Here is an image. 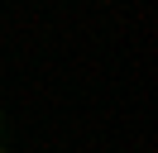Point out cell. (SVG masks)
Instances as JSON below:
<instances>
[{
  "mask_svg": "<svg viewBox=\"0 0 158 153\" xmlns=\"http://www.w3.org/2000/svg\"><path fill=\"white\" fill-rule=\"evenodd\" d=\"M0 134H5V105H0Z\"/></svg>",
  "mask_w": 158,
  "mask_h": 153,
  "instance_id": "1",
  "label": "cell"
},
{
  "mask_svg": "<svg viewBox=\"0 0 158 153\" xmlns=\"http://www.w3.org/2000/svg\"><path fill=\"white\" fill-rule=\"evenodd\" d=\"M0 153H15V148H10V143H5V139H0Z\"/></svg>",
  "mask_w": 158,
  "mask_h": 153,
  "instance_id": "2",
  "label": "cell"
}]
</instances>
